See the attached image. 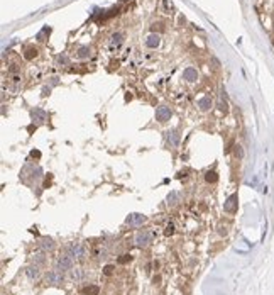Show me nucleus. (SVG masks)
Returning <instances> with one entry per match:
<instances>
[{"label": "nucleus", "mask_w": 274, "mask_h": 295, "mask_svg": "<svg viewBox=\"0 0 274 295\" xmlns=\"http://www.w3.org/2000/svg\"><path fill=\"white\" fill-rule=\"evenodd\" d=\"M66 251H68V255L71 256L73 259H80V261H83L85 258H86L88 251L86 248H85L81 243H71L66 246Z\"/></svg>", "instance_id": "1"}, {"label": "nucleus", "mask_w": 274, "mask_h": 295, "mask_svg": "<svg viewBox=\"0 0 274 295\" xmlns=\"http://www.w3.org/2000/svg\"><path fill=\"white\" fill-rule=\"evenodd\" d=\"M56 61H58V65H70V58L66 55H59Z\"/></svg>", "instance_id": "26"}, {"label": "nucleus", "mask_w": 274, "mask_h": 295, "mask_svg": "<svg viewBox=\"0 0 274 295\" xmlns=\"http://www.w3.org/2000/svg\"><path fill=\"white\" fill-rule=\"evenodd\" d=\"M151 239H152V236H151L149 231H141V233H137V236H135V246L137 248H146L147 244L151 243Z\"/></svg>", "instance_id": "4"}, {"label": "nucleus", "mask_w": 274, "mask_h": 295, "mask_svg": "<svg viewBox=\"0 0 274 295\" xmlns=\"http://www.w3.org/2000/svg\"><path fill=\"white\" fill-rule=\"evenodd\" d=\"M41 248H42V251H51L54 248V241L51 237H42L41 239Z\"/></svg>", "instance_id": "16"}, {"label": "nucleus", "mask_w": 274, "mask_h": 295, "mask_svg": "<svg viewBox=\"0 0 274 295\" xmlns=\"http://www.w3.org/2000/svg\"><path fill=\"white\" fill-rule=\"evenodd\" d=\"M183 78H184L186 81H190V83H193V81L198 80V71L190 66V68H186L184 71H183Z\"/></svg>", "instance_id": "10"}, {"label": "nucleus", "mask_w": 274, "mask_h": 295, "mask_svg": "<svg viewBox=\"0 0 274 295\" xmlns=\"http://www.w3.org/2000/svg\"><path fill=\"white\" fill-rule=\"evenodd\" d=\"M63 273L58 271V270H53V271H48L46 273V283L48 285H61L63 283Z\"/></svg>", "instance_id": "6"}, {"label": "nucleus", "mask_w": 274, "mask_h": 295, "mask_svg": "<svg viewBox=\"0 0 274 295\" xmlns=\"http://www.w3.org/2000/svg\"><path fill=\"white\" fill-rule=\"evenodd\" d=\"M32 259H34V263H36L37 266L42 265V263L46 261V258H44V253H36V255L32 256Z\"/></svg>", "instance_id": "24"}, {"label": "nucleus", "mask_w": 274, "mask_h": 295, "mask_svg": "<svg viewBox=\"0 0 274 295\" xmlns=\"http://www.w3.org/2000/svg\"><path fill=\"white\" fill-rule=\"evenodd\" d=\"M70 271H71V278L73 280H83V270L81 268H73Z\"/></svg>", "instance_id": "21"}, {"label": "nucleus", "mask_w": 274, "mask_h": 295, "mask_svg": "<svg viewBox=\"0 0 274 295\" xmlns=\"http://www.w3.org/2000/svg\"><path fill=\"white\" fill-rule=\"evenodd\" d=\"M235 156H237V158H242V156H244V151H242L240 146H235Z\"/></svg>", "instance_id": "30"}, {"label": "nucleus", "mask_w": 274, "mask_h": 295, "mask_svg": "<svg viewBox=\"0 0 274 295\" xmlns=\"http://www.w3.org/2000/svg\"><path fill=\"white\" fill-rule=\"evenodd\" d=\"M178 200H179V193H178V192H171V193L168 195V204H169V205L178 204Z\"/></svg>", "instance_id": "22"}, {"label": "nucleus", "mask_w": 274, "mask_h": 295, "mask_svg": "<svg viewBox=\"0 0 274 295\" xmlns=\"http://www.w3.org/2000/svg\"><path fill=\"white\" fill-rule=\"evenodd\" d=\"M171 115H173V112H171V109H169V107H166V105L157 107V110H156V119L159 120V122H168V120L171 119Z\"/></svg>", "instance_id": "7"}, {"label": "nucleus", "mask_w": 274, "mask_h": 295, "mask_svg": "<svg viewBox=\"0 0 274 295\" xmlns=\"http://www.w3.org/2000/svg\"><path fill=\"white\" fill-rule=\"evenodd\" d=\"M49 34H51V27H44V29L41 31V32L37 34L36 37H37V41H46L44 37H46V36H49Z\"/></svg>", "instance_id": "23"}, {"label": "nucleus", "mask_w": 274, "mask_h": 295, "mask_svg": "<svg viewBox=\"0 0 274 295\" xmlns=\"http://www.w3.org/2000/svg\"><path fill=\"white\" fill-rule=\"evenodd\" d=\"M108 44H110V49H119V47L124 44V34H122V32L112 34V36H110Z\"/></svg>", "instance_id": "9"}, {"label": "nucleus", "mask_w": 274, "mask_h": 295, "mask_svg": "<svg viewBox=\"0 0 274 295\" xmlns=\"http://www.w3.org/2000/svg\"><path fill=\"white\" fill-rule=\"evenodd\" d=\"M90 56H91V51H90V47H86V46H81L76 53V58H80V59L90 58Z\"/></svg>", "instance_id": "17"}, {"label": "nucleus", "mask_w": 274, "mask_h": 295, "mask_svg": "<svg viewBox=\"0 0 274 295\" xmlns=\"http://www.w3.org/2000/svg\"><path fill=\"white\" fill-rule=\"evenodd\" d=\"M171 234H174V224L168 222L166 227H164V236H171Z\"/></svg>", "instance_id": "25"}, {"label": "nucleus", "mask_w": 274, "mask_h": 295, "mask_svg": "<svg viewBox=\"0 0 274 295\" xmlns=\"http://www.w3.org/2000/svg\"><path fill=\"white\" fill-rule=\"evenodd\" d=\"M31 156H32V158H41V151H37V149L31 151Z\"/></svg>", "instance_id": "32"}, {"label": "nucleus", "mask_w": 274, "mask_h": 295, "mask_svg": "<svg viewBox=\"0 0 274 295\" xmlns=\"http://www.w3.org/2000/svg\"><path fill=\"white\" fill-rule=\"evenodd\" d=\"M26 275H27V278L29 280H37L39 278V275H41V271H39V266L37 265H31V266H27L26 268Z\"/></svg>", "instance_id": "12"}, {"label": "nucleus", "mask_w": 274, "mask_h": 295, "mask_svg": "<svg viewBox=\"0 0 274 295\" xmlns=\"http://www.w3.org/2000/svg\"><path fill=\"white\" fill-rule=\"evenodd\" d=\"M213 105L212 102V97H201L200 100H198V107H200V110H203V112H206V110H210Z\"/></svg>", "instance_id": "14"}, {"label": "nucleus", "mask_w": 274, "mask_h": 295, "mask_svg": "<svg viewBox=\"0 0 274 295\" xmlns=\"http://www.w3.org/2000/svg\"><path fill=\"white\" fill-rule=\"evenodd\" d=\"M81 292H83L85 295H98L100 293V288L97 287V285H90V287H85Z\"/></svg>", "instance_id": "18"}, {"label": "nucleus", "mask_w": 274, "mask_h": 295, "mask_svg": "<svg viewBox=\"0 0 274 295\" xmlns=\"http://www.w3.org/2000/svg\"><path fill=\"white\" fill-rule=\"evenodd\" d=\"M113 270H115V266H113V265H107V266H103V273H105V275H112Z\"/></svg>", "instance_id": "29"}, {"label": "nucleus", "mask_w": 274, "mask_h": 295, "mask_svg": "<svg viewBox=\"0 0 274 295\" xmlns=\"http://www.w3.org/2000/svg\"><path fill=\"white\" fill-rule=\"evenodd\" d=\"M9 70H10L12 73H19V65H17V63H12V65H10V68H9Z\"/></svg>", "instance_id": "31"}, {"label": "nucleus", "mask_w": 274, "mask_h": 295, "mask_svg": "<svg viewBox=\"0 0 274 295\" xmlns=\"http://www.w3.org/2000/svg\"><path fill=\"white\" fill-rule=\"evenodd\" d=\"M166 138H168V142L173 146V148H178V146H179V134H178L176 129L166 132Z\"/></svg>", "instance_id": "11"}, {"label": "nucleus", "mask_w": 274, "mask_h": 295, "mask_svg": "<svg viewBox=\"0 0 274 295\" xmlns=\"http://www.w3.org/2000/svg\"><path fill=\"white\" fill-rule=\"evenodd\" d=\"M73 263L75 259L71 258L70 255H64V256H59L58 261H56V270L58 271H66V270H73Z\"/></svg>", "instance_id": "2"}, {"label": "nucleus", "mask_w": 274, "mask_h": 295, "mask_svg": "<svg viewBox=\"0 0 274 295\" xmlns=\"http://www.w3.org/2000/svg\"><path fill=\"white\" fill-rule=\"evenodd\" d=\"M163 4H164V12L169 14V12L173 10V2L171 0H163Z\"/></svg>", "instance_id": "28"}, {"label": "nucleus", "mask_w": 274, "mask_h": 295, "mask_svg": "<svg viewBox=\"0 0 274 295\" xmlns=\"http://www.w3.org/2000/svg\"><path fill=\"white\" fill-rule=\"evenodd\" d=\"M144 222H146V215L137 214V212L129 214L127 219H125V224H129V226H132V227H139V226H142Z\"/></svg>", "instance_id": "5"}, {"label": "nucleus", "mask_w": 274, "mask_h": 295, "mask_svg": "<svg viewBox=\"0 0 274 295\" xmlns=\"http://www.w3.org/2000/svg\"><path fill=\"white\" fill-rule=\"evenodd\" d=\"M239 195L237 193H234V195H230L228 199H227L225 205H223V209H225V212H228V214H235L237 212V205H239Z\"/></svg>", "instance_id": "8"}, {"label": "nucleus", "mask_w": 274, "mask_h": 295, "mask_svg": "<svg viewBox=\"0 0 274 295\" xmlns=\"http://www.w3.org/2000/svg\"><path fill=\"white\" fill-rule=\"evenodd\" d=\"M161 44V37H159V34H151V36H147L146 39V46L151 47V49H154V47H157Z\"/></svg>", "instance_id": "13"}, {"label": "nucleus", "mask_w": 274, "mask_h": 295, "mask_svg": "<svg viewBox=\"0 0 274 295\" xmlns=\"http://www.w3.org/2000/svg\"><path fill=\"white\" fill-rule=\"evenodd\" d=\"M37 53H39V51H37V47H32V46H31V47H27V49H26V53H24V58H26V59H34V58L37 56Z\"/></svg>", "instance_id": "19"}, {"label": "nucleus", "mask_w": 274, "mask_h": 295, "mask_svg": "<svg viewBox=\"0 0 274 295\" xmlns=\"http://www.w3.org/2000/svg\"><path fill=\"white\" fill-rule=\"evenodd\" d=\"M132 259V256L130 255H122L120 258L117 259V263H120V265H125V263H129Z\"/></svg>", "instance_id": "27"}, {"label": "nucleus", "mask_w": 274, "mask_h": 295, "mask_svg": "<svg viewBox=\"0 0 274 295\" xmlns=\"http://www.w3.org/2000/svg\"><path fill=\"white\" fill-rule=\"evenodd\" d=\"M31 119H32L34 124H42V122L48 120V112L42 110L41 107H36V109L31 110Z\"/></svg>", "instance_id": "3"}, {"label": "nucleus", "mask_w": 274, "mask_h": 295, "mask_svg": "<svg viewBox=\"0 0 274 295\" xmlns=\"http://www.w3.org/2000/svg\"><path fill=\"white\" fill-rule=\"evenodd\" d=\"M205 180H206L208 183H215L217 180H218V175H217V171H212V170L206 171V173H205Z\"/></svg>", "instance_id": "20"}, {"label": "nucleus", "mask_w": 274, "mask_h": 295, "mask_svg": "<svg viewBox=\"0 0 274 295\" xmlns=\"http://www.w3.org/2000/svg\"><path fill=\"white\" fill-rule=\"evenodd\" d=\"M217 105H218V109L222 110V112H227L228 110V104H227V93L225 90L222 88V92H220V97H218V102H217Z\"/></svg>", "instance_id": "15"}]
</instances>
